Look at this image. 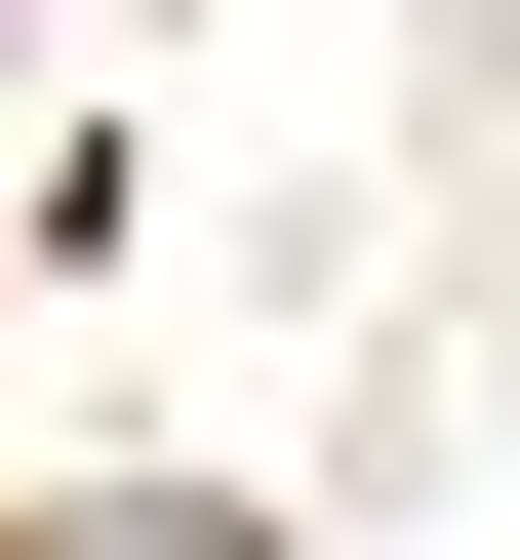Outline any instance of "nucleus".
Returning a JSON list of instances; mask_svg holds the SVG:
<instances>
[{
    "instance_id": "1",
    "label": "nucleus",
    "mask_w": 520,
    "mask_h": 560,
    "mask_svg": "<svg viewBox=\"0 0 520 560\" xmlns=\"http://www.w3.org/2000/svg\"><path fill=\"white\" fill-rule=\"evenodd\" d=\"M41 560H241V521H200V480H81V521H41Z\"/></svg>"
}]
</instances>
